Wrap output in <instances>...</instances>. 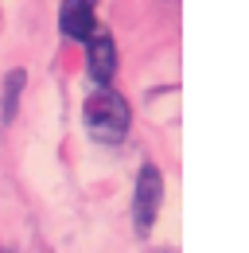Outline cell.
Returning a JSON list of instances; mask_svg holds the SVG:
<instances>
[{"mask_svg":"<svg viewBox=\"0 0 249 253\" xmlns=\"http://www.w3.org/2000/svg\"><path fill=\"white\" fill-rule=\"evenodd\" d=\"M82 121H86V132L97 144H121L128 136V125H132V109L117 90L93 86V94L82 105Z\"/></svg>","mask_w":249,"mask_h":253,"instance_id":"cell-1","label":"cell"},{"mask_svg":"<svg viewBox=\"0 0 249 253\" xmlns=\"http://www.w3.org/2000/svg\"><path fill=\"white\" fill-rule=\"evenodd\" d=\"M160 203H164V175H160L156 164H144L140 175H136V195H132V222H136V234H148L156 226Z\"/></svg>","mask_w":249,"mask_h":253,"instance_id":"cell-2","label":"cell"},{"mask_svg":"<svg viewBox=\"0 0 249 253\" xmlns=\"http://www.w3.org/2000/svg\"><path fill=\"white\" fill-rule=\"evenodd\" d=\"M86 74L93 86H109L117 74V43L109 32H93L86 39Z\"/></svg>","mask_w":249,"mask_h":253,"instance_id":"cell-3","label":"cell"},{"mask_svg":"<svg viewBox=\"0 0 249 253\" xmlns=\"http://www.w3.org/2000/svg\"><path fill=\"white\" fill-rule=\"evenodd\" d=\"M97 24V0H62L59 4V32L74 43H86Z\"/></svg>","mask_w":249,"mask_h":253,"instance_id":"cell-4","label":"cell"},{"mask_svg":"<svg viewBox=\"0 0 249 253\" xmlns=\"http://www.w3.org/2000/svg\"><path fill=\"white\" fill-rule=\"evenodd\" d=\"M28 86V70L24 66H12L4 74V94H0V121H16V109H20V94Z\"/></svg>","mask_w":249,"mask_h":253,"instance_id":"cell-5","label":"cell"}]
</instances>
